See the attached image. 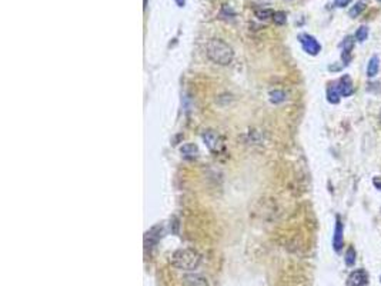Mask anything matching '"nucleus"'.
Here are the masks:
<instances>
[{
    "label": "nucleus",
    "mask_w": 381,
    "mask_h": 286,
    "mask_svg": "<svg viewBox=\"0 0 381 286\" xmlns=\"http://www.w3.org/2000/svg\"><path fill=\"white\" fill-rule=\"evenodd\" d=\"M380 282H381V276H380Z\"/></svg>",
    "instance_id": "nucleus-22"
},
{
    "label": "nucleus",
    "mask_w": 381,
    "mask_h": 286,
    "mask_svg": "<svg viewBox=\"0 0 381 286\" xmlns=\"http://www.w3.org/2000/svg\"><path fill=\"white\" fill-rule=\"evenodd\" d=\"M368 38V29L366 26H360L357 29V32L354 34V39L358 42V43H363V42H366Z\"/></svg>",
    "instance_id": "nucleus-15"
},
{
    "label": "nucleus",
    "mask_w": 381,
    "mask_h": 286,
    "mask_svg": "<svg viewBox=\"0 0 381 286\" xmlns=\"http://www.w3.org/2000/svg\"><path fill=\"white\" fill-rule=\"evenodd\" d=\"M373 183H374L375 188L381 189V177H374V179H373Z\"/></svg>",
    "instance_id": "nucleus-19"
},
{
    "label": "nucleus",
    "mask_w": 381,
    "mask_h": 286,
    "mask_svg": "<svg viewBox=\"0 0 381 286\" xmlns=\"http://www.w3.org/2000/svg\"><path fill=\"white\" fill-rule=\"evenodd\" d=\"M201 263V255L190 249V247H184V249H179L175 254L172 255V265L180 271H194L197 269Z\"/></svg>",
    "instance_id": "nucleus-2"
},
{
    "label": "nucleus",
    "mask_w": 381,
    "mask_h": 286,
    "mask_svg": "<svg viewBox=\"0 0 381 286\" xmlns=\"http://www.w3.org/2000/svg\"><path fill=\"white\" fill-rule=\"evenodd\" d=\"M340 98H341V95H340V92L337 89V86H330L329 89H327V100H329L330 103L337 104L340 102Z\"/></svg>",
    "instance_id": "nucleus-11"
},
{
    "label": "nucleus",
    "mask_w": 381,
    "mask_h": 286,
    "mask_svg": "<svg viewBox=\"0 0 381 286\" xmlns=\"http://www.w3.org/2000/svg\"><path fill=\"white\" fill-rule=\"evenodd\" d=\"M273 22L276 23V25H284L285 22H287V16H285L284 12H274L273 13Z\"/></svg>",
    "instance_id": "nucleus-17"
},
{
    "label": "nucleus",
    "mask_w": 381,
    "mask_h": 286,
    "mask_svg": "<svg viewBox=\"0 0 381 286\" xmlns=\"http://www.w3.org/2000/svg\"><path fill=\"white\" fill-rule=\"evenodd\" d=\"M203 140L207 145V148L212 150V152H220L223 148V142L220 136L214 132V130H206L203 133Z\"/></svg>",
    "instance_id": "nucleus-6"
},
{
    "label": "nucleus",
    "mask_w": 381,
    "mask_h": 286,
    "mask_svg": "<svg viewBox=\"0 0 381 286\" xmlns=\"http://www.w3.org/2000/svg\"><path fill=\"white\" fill-rule=\"evenodd\" d=\"M355 260H357V252L353 246H349V249L346 251V256H344V262L347 266H354Z\"/></svg>",
    "instance_id": "nucleus-13"
},
{
    "label": "nucleus",
    "mask_w": 381,
    "mask_h": 286,
    "mask_svg": "<svg viewBox=\"0 0 381 286\" xmlns=\"http://www.w3.org/2000/svg\"><path fill=\"white\" fill-rule=\"evenodd\" d=\"M366 9V0H360V2H357L354 6L350 9V17H357V16H360L361 12Z\"/></svg>",
    "instance_id": "nucleus-14"
},
{
    "label": "nucleus",
    "mask_w": 381,
    "mask_h": 286,
    "mask_svg": "<svg viewBox=\"0 0 381 286\" xmlns=\"http://www.w3.org/2000/svg\"><path fill=\"white\" fill-rule=\"evenodd\" d=\"M206 55L213 63L220 66H228L234 59L232 46L221 39L208 40L206 46Z\"/></svg>",
    "instance_id": "nucleus-1"
},
{
    "label": "nucleus",
    "mask_w": 381,
    "mask_h": 286,
    "mask_svg": "<svg viewBox=\"0 0 381 286\" xmlns=\"http://www.w3.org/2000/svg\"><path fill=\"white\" fill-rule=\"evenodd\" d=\"M298 40H300V43L303 46L304 52L309 53L311 56H317L320 50H321V45L317 42V39L314 36H311V34H307V33H301L300 36H298Z\"/></svg>",
    "instance_id": "nucleus-3"
},
{
    "label": "nucleus",
    "mask_w": 381,
    "mask_h": 286,
    "mask_svg": "<svg viewBox=\"0 0 381 286\" xmlns=\"http://www.w3.org/2000/svg\"><path fill=\"white\" fill-rule=\"evenodd\" d=\"M176 3H177L180 7H183L184 6V3H186V0H176Z\"/></svg>",
    "instance_id": "nucleus-20"
},
{
    "label": "nucleus",
    "mask_w": 381,
    "mask_h": 286,
    "mask_svg": "<svg viewBox=\"0 0 381 286\" xmlns=\"http://www.w3.org/2000/svg\"><path fill=\"white\" fill-rule=\"evenodd\" d=\"M337 89L340 92L341 98H349L354 93V85H353V80L349 75H344L338 79V82L336 83Z\"/></svg>",
    "instance_id": "nucleus-7"
},
{
    "label": "nucleus",
    "mask_w": 381,
    "mask_h": 286,
    "mask_svg": "<svg viewBox=\"0 0 381 286\" xmlns=\"http://www.w3.org/2000/svg\"><path fill=\"white\" fill-rule=\"evenodd\" d=\"M344 246V226H342L341 218L336 216V225H334V235H333V249L337 254L341 252Z\"/></svg>",
    "instance_id": "nucleus-5"
},
{
    "label": "nucleus",
    "mask_w": 381,
    "mask_h": 286,
    "mask_svg": "<svg viewBox=\"0 0 381 286\" xmlns=\"http://www.w3.org/2000/svg\"><path fill=\"white\" fill-rule=\"evenodd\" d=\"M380 120H381V112H380Z\"/></svg>",
    "instance_id": "nucleus-21"
},
{
    "label": "nucleus",
    "mask_w": 381,
    "mask_h": 286,
    "mask_svg": "<svg viewBox=\"0 0 381 286\" xmlns=\"http://www.w3.org/2000/svg\"><path fill=\"white\" fill-rule=\"evenodd\" d=\"M370 276L366 269H354L346 280V286H367Z\"/></svg>",
    "instance_id": "nucleus-4"
},
{
    "label": "nucleus",
    "mask_w": 381,
    "mask_h": 286,
    "mask_svg": "<svg viewBox=\"0 0 381 286\" xmlns=\"http://www.w3.org/2000/svg\"><path fill=\"white\" fill-rule=\"evenodd\" d=\"M270 100H272V103L278 104V103H283L287 100V95H285L283 91H272L270 92Z\"/></svg>",
    "instance_id": "nucleus-12"
},
{
    "label": "nucleus",
    "mask_w": 381,
    "mask_h": 286,
    "mask_svg": "<svg viewBox=\"0 0 381 286\" xmlns=\"http://www.w3.org/2000/svg\"><path fill=\"white\" fill-rule=\"evenodd\" d=\"M353 45H354V40H353L351 36L346 38L344 42H342L341 58H342V62H344V65H349L350 60H351V50H353Z\"/></svg>",
    "instance_id": "nucleus-9"
},
{
    "label": "nucleus",
    "mask_w": 381,
    "mask_h": 286,
    "mask_svg": "<svg viewBox=\"0 0 381 286\" xmlns=\"http://www.w3.org/2000/svg\"><path fill=\"white\" fill-rule=\"evenodd\" d=\"M378 2H381V0H378Z\"/></svg>",
    "instance_id": "nucleus-23"
},
{
    "label": "nucleus",
    "mask_w": 381,
    "mask_h": 286,
    "mask_svg": "<svg viewBox=\"0 0 381 286\" xmlns=\"http://www.w3.org/2000/svg\"><path fill=\"white\" fill-rule=\"evenodd\" d=\"M183 285L184 286H208V282L204 276H201L199 273H187L183 276Z\"/></svg>",
    "instance_id": "nucleus-8"
},
{
    "label": "nucleus",
    "mask_w": 381,
    "mask_h": 286,
    "mask_svg": "<svg viewBox=\"0 0 381 286\" xmlns=\"http://www.w3.org/2000/svg\"><path fill=\"white\" fill-rule=\"evenodd\" d=\"M378 70H380V58H378L377 55H374V56H371L370 60H368L367 76L368 78H375Z\"/></svg>",
    "instance_id": "nucleus-10"
},
{
    "label": "nucleus",
    "mask_w": 381,
    "mask_h": 286,
    "mask_svg": "<svg viewBox=\"0 0 381 286\" xmlns=\"http://www.w3.org/2000/svg\"><path fill=\"white\" fill-rule=\"evenodd\" d=\"M181 153L183 155H186V156H196L197 155V146L196 145H192V143H187V145H184V146H181Z\"/></svg>",
    "instance_id": "nucleus-16"
},
{
    "label": "nucleus",
    "mask_w": 381,
    "mask_h": 286,
    "mask_svg": "<svg viewBox=\"0 0 381 286\" xmlns=\"http://www.w3.org/2000/svg\"><path fill=\"white\" fill-rule=\"evenodd\" d=\"M353 0H334V6L336 7H346L349 6Z\"/></svg>",
    "instance_id": "nucleus-18"
}]
</instances>
